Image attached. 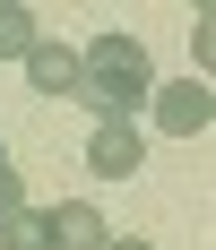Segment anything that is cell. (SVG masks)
Masks as SVG:
<instances>
[{"instance_id": "obj_1", "label": "cell", "mask_w": 216, "mask_h": 250, "mask_svg": "<svg viewBox=\"0 0 216 250\" xmlns=\"http://www.w3.org/2000/svg\"><path fill=\"white\" fill-rule=\"evenodd\" d=\"M156 95V69H147V43L139 35H96V43L78 52V104L104 121H130L139 104Z\"/></svg>"}, {"instance_id": "obj_2", "label": "cell", "mask_w": 216, "mask_h": 250, "mask_svg": "<svg viewBox=\"0 0 216 250\" xmlns=\"http://www.w3.org/2000/svg\"><path fill=\"white\" fill-rule=\"evenodd\" d=\"M156 129H173V138H199V129L216 121V95H208V78H173V86H156Z\"/></svg>"}, {"instance_id": "obj_3", "label": "cell", "mask_w": 216, "mask_h": 250, "mask_svg": "<svg viewBox=\"0 0 216 250\" xmlns=\"http://www.w3.org/2000/svg\"><path fill=\"white\" fill-rule=\"evenodd\" d=\"M44 225H52V250H104V242H113V225H104L96 199H61Z\"/></svg>"}, {"instance_id": "obj_4", "label": "cell", "mask_w": 216, "mask_h": 250, "mask_svg": "<svg viewBox=\"0 0 216 250\" xmlns=\"http://www.w3.org/2000/svg\"><path fill=\"white\" fill-rule=\"evenodd\" d=\"M139 129H130V121H104L96 129V138H87V173H96V181H121V173H139Z\"/></svg>"}, {"instance_id": "obj_5", "label": "cell", "mask_w": 216, "mask_h": 250, "mask_svg": "<svg viewBox=\"0 0 216 250\" xmlns=\"http://www.w3.org/2000/svg\"><path fill=\"white\" fill-rule=\"evenodd\" d=\"M26 78H35V95H78V52L70 43H44V35H35V52H26Z\"/></svg>"}, {"instance_id": "obj_6", "label": "cell", "mask_w": 216, "mask_h": 250, "mask_svg": "<svg viewBox=\"0 0 216 250\" xmlns=\"http://www.w3.org/2000/svg\"><path fill=\"white\" fill-rule=\"evenodd\" d=\"M0 250H52L44 207H18V216H0Z\"/></svg>"}, {"instance_id": "obj_7", "label": "cell", "mask_w": 216, "mask_h": 250, "mask_svg": "<svg viewBox=\"0 0 216 250\" xmlns=\"http://www.w3.org/2000/svg\"><path fill=\"white\" fill-rule=\"evenodd\" d=\"M26 52H35V18L18 0H0V61H26Z\"/></svg>"}, {"instance_id": "obj_8", "label": "cell", "mask_w": 216, "mask_h": 250, "mask_svg": "<svg viewBox=\"0 0 216 250\" xmlns=\"http://www.w3.org/2000/svg\"><path fill=\"white\" fill-rule=\"evenodd\" d=\"M18 207H26V181H18V164L0 155V216H18Z\"/></svg>"}, {"instance_id": "obj_9", "label": "cell", "mask_w": 216, "mask_h": 250, "mask_svg": "<svg viewBox=\"0 0 216 250\" xmlns=\"http://www.w3.org/2000/svg\"><path fill=\"white\" fill-rule=\"evenodd\" d=\"M104 250H147V242H104Z\"/></svg>"}]
</instances>
